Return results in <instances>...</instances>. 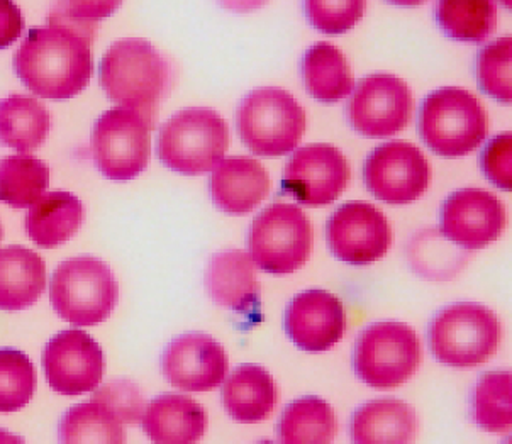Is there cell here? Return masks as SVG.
Segmentation results:
<instances>
[{
  "label": "cell",
  "mask_w": 512,
  "mask_h": 444,
  "mask_svg": "<svg viewBox=\"0 0 512 444\" xmlns=\"http://www.w3.org/2000/svg\"><path fill=\"white\" fill-rule=\"evenodd\" d=\"M94 399L102 402L116 414L123 424H134L141 421L145 412V399L136 383L131 380H114L97 390Z\"/></svg>",
  "instance_id": "8d00e7d4"
},
{
  "label": "cell",
  "mask_w": 512,
  "mask_h": 444,
  "mask_svg": "<svg viewBox=\"0 0 512 444\" xmlns=\"http://www.w3.org/2000/svg\"><path fill=\"white\" fill-rule=\"evenodd\" d=\"M141 428L155 444H195L206 434L207 414L187 395L163 394L146 407Z\"/></svg>",
  "instance_id": "44dd1931"
},
{
  "label": "cell",
  "mask_w": 512,
  "mask_h": 444,
  "mask_svg": "<svg viewBox=\"0 0 512 444\" xmlns=\"http://www.w3.org/2000/svg\"><path fill=\"white\" fill-rule=\"evenodd\" d=\"M0 444H28L21 436L9 433L6 429H0Z\"/></svg>",
  "instance_id": "60d3db41"
},
{
  "label": "cell",
  "mask_w": 512,
  "mask_h": 444,
  "mask_svg": "<svg viewBox=\"0 0 512 444\" xmlns=\"http://www.w3.org/2000/svg\"><path fill=\"white\" fill-rule=\"evenodd\" d=\"M363 178L373 197L392 206H406L428 189L431 168L418 146L390 141L368 155Z\"/></svg>",
  "instance_id": "7c38bea8"
},
{
  "label": "cell",
  "mask_w": 512,
  "mask_h": 444,
  "mask_svg": "<svg viewBox=\"0 0 512 444\" xmlns=\"http://www.w3.org/2000/svg\"><path fill=\"white\" fill-rule=\"evenodd\" d=\"M0 239H2V224H0Z\"/></svg>",
  "instance_id": "7bdbcfd3"
},
{
  "label": "cell",
  "mask_w": 512,
  "mask_h": 444,
  "mask_svg": "<svg viewBox=\"0 0 512 444\" xmlns=\"http://www.w3.org/2000/svg\"><path fill=\"white\" fill-rule=\"evenodd\" d=\"M50 185V168L33 155H11L0 161V202L14 209L34 206Z\"/></svg>",
  "instance_id": "f546056e"
},
{
  "label": "cell",
  "mask_w": 512,
  "mask_h": 444,
  "mask_svg": "<svg viewBox=\"0 0 512 444\" xmlns=\"http://www.w3.org/2000/svg\"><path fill=\"white\" fill-rule=\"evenodd\" d=\"M440 228L441 234L458 248L482 250L506 228V209L487 190H457L441 206Z\"/></svg>",
  "instance_id": "2e32d148"
},
{
  "label": "cell",
  "mask_w": 512,
  "mask_h": 444,
  "mask_svg": "<svg viewBox=\"0 0 512 444\" xmlns=\"http://www.w3.org/2000/svg\"><path fill=\"white\" fill-rule=\"evenodd\" d=\"M350 95L346 119L351 129L365 138H387L402 131L411 121V90L396 75H368Z\"/></svg>",
  "instance_id": "8fae6325"
},
{
  "label": "cell",
  "mask_w": 512,
  "mask_h": 444,
  "mask_svg": "<svg viewBox=\"0 0 512 444\" xmlns=\"http://www.w3.org/2000/svg\"><path fill=\"white\" fill-rule=\"evenodd\" d=\"M512 136L499 134L490 139L480 156V167L485 177L502 190L512 189Z\"/></svg>",
  "instance_id": "f35d334b"
},
{
  "label": "cell",
  "mask_w": 512,
  "mask_h": 444,
  "mask_svg": "<svg viewBox=\"0 0 512 444\" xmlns=\"http://www.w3.org/2000/svg\"><path fill=\"white\" fill-rule=\"evenodd\" d=\"M58 439L62 444H124L126 431L123 421L92 397L63 414Z\"/></svg>",
  "instance_id": "83f0119b"
},
{
  "label": "cell",
  "mask_w": 512,
  "mask_h": 444,
  "mask_svg": "<svg viewBox=\"0 0 512 444\" xmlns=\"http://www.w3.org/2000/svg\"><path fill=\"white\" fill-rule=\"evenodd\" d=\"M150 129L138 112L124 107L104 112L92 131L97 170L116 182L138 177L150 160Z\"/></svg>",
  "instance_id": "30bf717a"
},
{
  "label": "cell",
  "mask_w": 512,
  "mask_h": 444,
  "mask_svg": "<svg viewBox=\"0 0 512 444\" xmlns=\"http://www.w3.org/2000/svg\"><path fill=\"white\" fill-rule=\"evenodd\" d=\"M470 419L487 433H507L511 429V373L489 372L480 377L470 394Z\"/></svg>",
  "instance_id": "4dcf8cb0"
},
{
  "label": "cell",
  "mask_w": 512,
  "mask_h": 444,
  "mask_svg": "<svg viewBox=\"0 0 512 444\" xmlns=\"http://www.w3.org/2000/svg\"><path fill=\"white\" fill-rule=\"evenodd\" d=\"M435 16L448 38L463 43H482L497 26V6L490 0L440 2Z\"/></svg>",
  "instance_id": "1f68e13d"
},
{
  "label": "cell",
  "mask_w": 512,
  "mask_h": 444,
  "mask_svg": "<svg viewBox=\"0 0 512 444\" xmlns=\"http://www.w3.org/2000/svg\"><path fill=\"white\" fill-rule=\"evenodd\" d=\"M423 346L404 322L380 321L368 326L353 350V370L373 389H396L418 372Z\"/></svg>",
  "instance_id": "ba28073f"
},
{
  "label": "cell",
  "mask_w": 512,
  "mask_h": 444,
  "mask_svg": "<svg viewBox=\"0 0 512 444\" xmlns=\"http://www.w3.org/2000/svg\"><path fill=\"white\" fill-rule=\"evenodd\" d=\"M50 112L29 95L0 100V143L21 153L36 150L50 133Z\"/></svg>",
  "instance_id": "484cf974"
},
{
  "label": "cell",
  "mask_w": 512,
  "mask_h": 444,
  "mask_svg": "<svg viewBox=\"0 0 512 444\" xmlns=\"http://www.w3.org/2000/svg\"><path fill=\"white\" fill-rule=\"evenodd\" d=\"M302 78L311 97L334 104L353 92V77L345 55L336 46L318 43L302 56Z\"/></svg>",
  "instance_id": "4316f807"
},
{
  "label": "cell",
  "mask_w": 512,
  "mask_h": 444,
  "mask_svg": "<svg viewBox=\"0 0 512 444\" xmlns=\"http://www.w3.org/2000/svg\"><path fill=\"white\" fill-rule=\"evenodd\" d=\"M419 134L424 145L440 156H465L477 150L489 133L482 102L458 87L438 89L419 109Z\"/></svg>",
  "instance_id": "5b68a950"
},
{
  "label": "cell",
  "mask_w": 512,
  "mask_h": 444,
  "mask_svg": "<svg viewBox=\"0 0 512 444\" xmlns=\"http://www.w3.org/2000/svg\"><path fill=\"white\" fill-rule=\"evenodd\" d=\"M228 355L216 339L187 333L172 339L162 355V372L173 387L185 392L218 389L228 377Z\"/></svg>",
  "instance_id": "e0dca14e"
},
{
  "label": "cell",
  "mask_w": 512,
  "mask_h": 444,
  "mask_svg": "<svg viewBox=\"0 0 512 444\" xmlns=\"http://www.w3.org/2000/svg\"><path fill=\"white\" fill-rule=\"evenodd\" d=\"M284 326L297 348L311 353L326 351L345 334V307L326 290H306L290 300Z\"/></svg>",
  "instance_id": "ac0fdd59"
},
{
  "label": "cell",
  "mask_w": 512,
  "mask_h": 444,
  "mask_svg": "<svg viewBox=\"0 0 512 444\" xmlns=\"http://www.w3.org/2000/svg\"><path fill=\"white\" fill-rule=\"evenodd\" d=\"M221 399L224 409L234 421L255 424L265 421L275 411L279 389L265 368L241 365L224 378Z\"/></svg>",
  "instance_id": "603a6c76"
},
{
  "label": "cell",
  "mask_w": 512,
  "mask_h": 444,
  "mask_svg": "<svg viewBox=\"0 0 512 444\" xmlns=\"http://www.w3.org/2000/svg\"><path fill=\"white\" fill-rule=\"evenodd\" d=\"M236 129L255 155H287L301 143L306 112L287 90L263 87L251 90L241 100Z\"/></svg>",
  "instance_id": "52a82bcc"
},
{
  "label": "cell",
  "mask_w": 512,
  "mask_h": 444,
  "mask_svg": "<svg viewBox=\"0 0 512 444\" xmlns=\"http://www.w3.org/2000/svg\"><path fill=\"white\" fill-rule=\"evenodd\" d=\"M228 146V124L207 107H187L173 114L156 139L160 161L182 175L211 172L223 161Z\"/></svg>",
  "instance_id": "277c9868"
},
{
  "label": "cell",
  "mask_w": 512,
  "mask_h": 444,
  "mask_svg": "<svg viewBox=\"0 0 512 444\" xmlns=\"http://www.w3.org/2000/svg\"><path fill=\"white\" fill-rule=\"evenodd\" d=\"M346 156L331 145H309L295 151L285 167L282 187L302 206L333 204L350 182Z\"/></svg>",
  "instance_id": "9a60e30c"
},
{
  "label": "cell",
  "mask_w": 512,
  "mask_h": 444,
  "mask_svg": "<svg viewBox=\"0 0 512 444\" xmlns=\"http://www.w3.org/2000/svg\"><path fill=\"white\" fill-rule=\"evenodd\" d=\"M365 12V2L362 0H309L304 4V14L312 28L324 34H341L357 26Z\"/></svg>",
  "instance_id": "d590c367"
},
{
  "label": "cell",
  "mask_w": 512,
  "mask_h": 444,
  "mask_svg": "<svg viewBox=\"0 0 512 444\" xmlns=\"http://www.w3.org/2000/svg\"><path fill=\"white\" fill-rule=\"evenodd\" d=\"M338 428L333 407L314 395L290 402L279 421L284 444H331Z\"/></svg>",
  "instance_id": "f1b7e54d"
},
{
  "label": "cell",
  "mask_w": 512,
  "mask_h": 444,
  "mask_svg": "<svg viewBox=\"0 0 512 444\" xmlns=\"http://www.w3.org/2000/svg\"><path fill=\"white\" fill-rule=\"evenodd\" d=\"M24 29L21 9L9 0H0V50L16 43Z\"/></svg>",
  "instance_id": "ab89813d"
},
{
  "label": "cell",
  "mask_w": 512,
  "mask_h": 444,
  "mask_svg": "<svg viewBox=\"0 0 512 444\" xmlns=\"http://www.w3.org/2000/svg\"><path fill=\"white\" fill-rule=\"evenodd\" d=\"M477 80L480 89L502 104L512 100V39L499 38L485 46L477 56Z\"/></svg>",
  "instance_id": "836d02e7"
},
{
  "label": "cell",
  "mask_w": 512,
  "mask_h": 444,
  "mask_svg": "<svg viewBox=\"0 0 512 444\" xmlns=\"http://www.w3.org/2000/svg\"><path fill=\"white\" fill-rule=\"evenodd\" d=\"M501 322L489 307L457 302L436 312L428 326L431 355L441 365L475 368L494 356L501 343Z\"/></svg>",
  "instance_id": "3957f363"
},
{
  "label": "cell",
  "mask_w": 512,
  "mask_h": 444,
  "mask_svg": "<svg viewBox=\"0 0 512 444\" xmlns=\"http://www.w3.org/2000/svg\"><path fill=\"white\" fill-rule=\"evenodd\" d=\"M409 260L419 275L431 280L451 278L463 267L462 253L445 245V239L435 231H426L414 239Z\"/></svg>",
  "instance_id": "e575fe53"
},
{
  "label": "cell",
  "mask_w": 512,
  "mask_h": 444,
  "mask_svg": "<svg viewBox=\"0 0 512 444\" xmlns=\"http://www.w3.org/2000/svg\"><path fill=\"white\" fill-rule=\"evenodd\" d=\"M312 229L306 214L292 204H273L260 212L248 233V255L256 267L287 275L311 255Z\"/></svg>",
  "instance_id": "9c48e42d"
},
{
  "label": "cell",
  "mask_w": 512,
  "mask_h": 444,
  "mask_svg": "<svg viewBox=\"0 0 512 444\" xmlns=\"http://www.w3.org/2000/svg\"><path fill=\"white\" fill-rule=\"evenodd\" d=\"M43 370L58 394L94 392L104 377V353L90 334L80 329L62 331L46 343Z\"/></svg>",
  "instance_id": "5bb4252c"
},
{
  "label": "cell",
  "mask_w": 512,
  "mask_h": 444,
  "mask_svg": "<svg viewBox=\"0 0 512 444\" xmlns=\"http://www.w3.org/2000/svg\"><path fill=\"white\" fill-rule=\"evenodd\" d=\"M328 246L338 260L365 267L380 260L392 243L384 214L365 202H351L331 214L326 228Z\"/></svg>",
  "instance_id": "4fadbf2b"
},
{
  "label": "cell",
  "mask_w": 512,
  "mask_h": 444,
  "mask_svg": "<svg viewBox=\"0 0 512 444\" xmlns=\"http://www.w3.org/2000/svg\"><path fill=\"white\" fill-rule=\"evenodd\" d=\"M207 294L218 306L253 316L260 306V284L255 263L245 251H221L212 256L206 268Z\"/></svg>",
  "instance_id": "ffe728a7"
},
{
  "label": "cell",
  "mask_w": 512,
  "mask_h": 444,
  "mask_svg": "<svg viewBox=\"0 0 512 444\" xmlns=\"http://www.w3.org/2000/svg\"><path fill=\"white\" fill-rule=\"evenodd\" d=\"M56 314L73 326H97L111 316L119 299V285L111 268L95 256L63 261L50 282Z\"/></svg>",
  "instance_id": "8992f818"
},
{
  "label": "cell",
  "mask_w": 512,
  "mask_h": 444,
  "mask_svg": "<svg viewBox=\"0 0 512 444\" xmlns=\"http://www.w3.org/2000/svg\"><path fill=\"white\" fill-rule=\"evenodd\" d=\"M270 190V177L260 161L251 156L223 158L212 170L209 192L219 211L243 216L260 206Z\"/></svg>",
  "instance_id": "d6986e66"
},
{
  "label": "cell",
  "mask_w": 512,
  "mask_h": 444,
  "mask_svg": "<svg viewBox=\"0 0 512 444\" xmlns=\"http://www.w3.org/2000/svg\"><path fill=\"white\" fill-rule=\"evenodd\" d=\"M26 233L39 248H56L77 234L84 222V206L70 192H50L26 214Z\"/></svg>",
  "instance_id": "d4e9b609"
},
{
  "label": "cell",
  "mask_w": 512,
  "mask_h": 444,
  "mask_svg": "<svg viewBox=\"0 0 512 444\" xmlns=\"http://www.w3.org/2000/svg\"><path fill=\"white\" fill-rule=\"evenodd\" d=\"M253 444H280V443H275V441H268V439H265V441H258V443H253Z\"/></svg>",
  "instance_id": "b9f144b4"
},
{
  "label": "cell",
  "mask_w": 512,
  "mask_h": 444,
  "mask_svg": "<svg viewBox=\"0 0 512 444\" xmlns=\"http://www.w3.org/2000/svg\"><path fill=\"white\" fill-rule=\"evenodd\" d=\"M99 82L112 102L138 112L153 129L172 85V67L145 39H121L102 56Z\"/></svg>",
  "instance_id": "7a4b0ae2"
},
{
  "label": "cell",
  "mask_w": 512,
  "mask_h": 444,
  "mask_svg": "<svg viewBox=\"0 0 512 444\" xmlns=\"http://www.w3.org/2000/svg\"><path fill=\"white\" fill-rule=\"evenodd\" d=\"M94 36L67 24L46 21L29 29L14 55V70L24 87L45 99L65 100L84 92L94 60L90 45Z\"/></svg>",
  "instance_id": "6da1fadb"
},
{
  "label": "cell",
  "mask_w": 512,
  "mask_h": 444,
  "mask_svg": "<svg viewBox=\"0 0 512 444\" xmlns=\"http://www.w3.org/2000/svg\"><path fill=\"white\" fill-rule=\"evenodd\" d=\"M117 7L119 2H60L51 7L46 21L67 24L70 28L95 36L99 19L109 16Z\"/></svg>",
  "instance_id": "74e56055"
},
{
  "label": "cell",
  "mask_w": 512,
  "mask_h": 444,
  "mask_svg": "<svg viewBox=\"0 0 512 444\" xmlns=\"http://www.w3.org/2000/svg\"><path fill=\"white\" fill-rule=\"evenodd\" d=\"M36 370L23 351L0 350V412L21 411L33 399Z\"/></svg>",
  "instance_id": "d6a6232c"
},
{
  "label": "cell",
  "mask_w": 512,
  "mask_h": 444,
  "mask_svg": "<svg viewBox=\"0 0 512 444\" xmlns=\"http://www.w3.org/2000/svg\"><path fill=\"white\" fill-rule=\"evenodd\" d=\"M418 414L401 399L370 400L351 416L353 444H411L418 434Z\"/></svg>",
  "instance_id": "7402d4cb"
},
{
  "label": "cell",
  "mask_w": 512,
  "mask_h": 444,
  "mask_svg": "<svg viewBox=\"0 0 512 444\" xmlns=\"http://www.w3.org/2000/svg\"><path fill=\"white\" fill-rule=\"evenodd\" d=\"M46 287L43 258L23 246L0 250V309L23 311L33 306Z\"/></svg>",
  "instance_id": "cb8c5ba5"
},
{
  "label": "cell",
  "mask_w": 512,
  "mask_h": 444,
  "mask_svg": "<svg viewBox=\"0 0 512 444\" xmlns=\"http://www.w3.org/2000/svg\"><path fill=\"white\" fill-rule=\"evenodd\" d=\"M502 444H511V439H507L506 443H502Z\"/></svg>",
  "instance_id": "ee69618b"
}]
</instances>
